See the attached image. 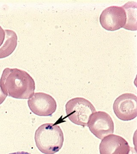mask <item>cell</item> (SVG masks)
I'll use <instances>...</instances> for the list:
<instances>
[{"instance_id":"6","label":"cell","mask_w":137,"mask_h":154,"mask_svg":"<svg viewBox=\"0 0 137 154\" xmlns=\"http://www.w3.org/2000/svg\"><path fill=\"white\" fill-rule=\"evenodd\" d=\"M102 28L109 31H115L123 28L126 22L125 11L122 7L112 6L102 11L99 17Z\"/></svg>"},{"instance_id":"2","label":"cell","mask_w":137,"mask_h":154,"mask_svg":"<svg viewBox=\"0 0 137 154\" xmlns=\"http://www.w3.org/2000/svg\"><path fill=\"white\" fill-rule=\"evenodd\" d=\"M36 147L44 154H54L62 148L64 141L63 132L58 125L45 123L36 130L35 134Z\"/></svg>"},{"instance_id":"9","label":"cell","mask_w":137,"mask_h":154,"mask_svg":"<svg viewBox=\"0 0 137 154\" xmlns=\"http://www.w3.org/2000/svg\"><path fill=\"white\" fill-rule=\"evenodd\" d=\"M5 40L0 47V59L5 58L11 55L17 45L18 37L16 32L11 30H5Z\"/></svg>"},{"instance_id":"8","label":"cell","mask_w":137,"mask_h":154,"mask_svg":"<svg viewBox=\"0 0 137 154\" xmlns=\"http://www.w3.org/2000/svg\"><path fill=\"white\" fill-rule=\"evenodd\" d=\"M99 149L100 154H129L131 147L123 138L112 134L102 139Z\"/></svg>"},{"instance_id":"3","label":"cell","mask_w":137,"mask_h":154,"mask_svg":"<svg viewBox=\"0 0 137 154\" xmlns=\"http://www.w3.org/2000/svg\"><path fill=\"white\" fill-rule=\"evenodd\" d=\"M67 117L74 124L88 126L89 119L96 110L93 104L87 99L77 97L70 99L66 106Z\"/></svg>"},{"instance_id":"11","label":"cell","mask_w":137,"mask_h":154,"mask_svg":"<svg viewBox=\"0 0 137 154\" xmlns=\"http://www.w3.org/2000/svg\"><path fill=\"white\" fill-rule=\"evenodd\" d=\"M5 30H3V28L0 26V47L3 44L5 40Z\"/></svg>"},{"instance_id":"1","label":"cell","mask_w":137,"mask_h":154,"mask_svg":"<svg viewBox=\"0 0 137 154\" xmlns=\"http://www.w3.org/2000/svg\"><path fill=\"white\" fill-rule=\"evenodd\" d=\"M3 93L17 99H29L35 90V83L27 72L17 68H7L3 71L0 79Z\"/></svg>"},{"instance_id":"14","label":"cell","mask_w":137,"mask_h":154,"mask_svg":"<svg viewBox=\"0 0 137 154\" xmlns=\"http://www.w3.org/2000/svg\"><path fill=\"white\" fill-rule=\"evenodd\" d=\"M129 154H137L136 151V150L134 148L131 147L130 151V152Z\"/></svg>"},{"instance_id":"4","label":"cell","mask_w":137,"mask_h":154,"mask_svg":"<svg viewBox=\"0 0 137 154\" xmlns=\"http://www.w3.org/2000/svg\"><path fill=\"white\" fill-rule=\"evenodd\" d=\"M113 108L117 117L120 120H133L137 116L136 96L131 93L123 94L116 99Z\"/></svg>"},{"instance_id":"10","label":"cell","mask_w":137,"mask_h":154,"mask_svg":"<svg viewBox=\"0 0 137 154\" xmlns=\"http://www.w3.org/2000/svg\"><path fill=\"white\" fill-rule=\"evenodd\" d=\"M122 7L125 11L126 15V23L123 28L132 31L136 30L137 3L132 1L129 2Z\"/></svg>"},{"instance_id":"7","label":"cell","mask_w":137,"mask_h":154,"mask_svg":"<svg viewBox=\"0 0 137 154\" xmlns=\"http://www.w3.org/2000/svg\"><path fill=\"white\" fill-rule=\"evenodd\" d=\"M28 107L34 114L40 116H51L57 109L53 98L44 93H36L27 101Z\"/></svg>"},{"instance_id":"5","label":"cell","mask_w":137,"mask_h":154,"mask_svg":"<svg viewBox=\"0 0 137 154\" xmlns=\"http://www.w3.org/2000/svg\"><path fill=\"white\" fill-rule=\"evenodd\" d=\"M87 126L91 133L100 140L114 132V124L112 118L104 111L95 112L91 114Z\"/></svg>"},{"instance_id":"13","label":"cell","mask_w":137,"mask_h":154,"mask_svg":"<svg viewBox=\"0 0 137 154\" xmlns=\"http://www.w3.org/2000/svg\"><path fill=\"white\" fill-rule=\"evenodd\" d=\"M9 154H31L27 152H16L11 153Z\"/></svg>"},{"instance_id":"12","label":"cell","mask_w":137,"mask_h":154,"mask_svg":"<svg viewBox=\"0 0 137 154\" xmlns=\"http://www.w3.org/2000/svg\"><path fill=\"white\" fill-rule=\"evenodd\" d=\"M7 95L3 93L2 89H1V85H0V105L2 104L4 101L5 100L7 97Z\"/></svg>"}]
</instances>
